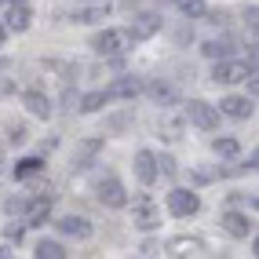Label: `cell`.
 <instances>
[{
  "instance_id": "1",
  "label": "cell",
  "mask_w": 259,
  "mask_h": 259,
  "mask_svg": "<svg viewBox=\"0 0 259 259\" xmlns=\"http://www.w3.org/2000/svg\"><path fill=\"white\" fill-rule=\"evenodd\" d=\"M132 223L139 230H157L161 227V212H157V204H153L150 194H139L132 201Z\"/></svg>"
},
{
  "instance_id": "2",
  "label": "cell",
  "mask_w": 259,
  "mask_h": 259,
  "mask_svg": "<svg viewBox=\"0 0 259 259\" xmlns=\"http://www.w3.org/2000/svg\"><path fill=\"white\" fill-rule=\"evenodd\" d=\"M186 120H190V124H197L201 132H215L219 128V110L208 106L204 99H190L186 102Z\"/></svg>"
},
{
  "instance_id": "3",
  "label": "cell",
  "mask_w": 259,
  "mask_h": 259,
  "mask_svg": "<svg viewBox=\"0 0 259 259\" xmlns=\"http://www.w3.org/2000/svg\"><path fill=\"white\" fill-rule=\"evenodd\" d=\"M197 208H201V201H197V194H194V190H183V186H176V190L168 194V212H171V215L190 219Z\"/></svg>"
},
{
  "instance_id": "4",
  "label": "cell",
  "mask_w": 259,
  "mask_h": 259,
  "mask_svg": "<svg viewBox=\"0 0 259 259\" xmlns=\"http://www.w3.org/2000/svg\"><path fill=\"white\" fill-rule=\"evenodd\" d=\"M248 62H234V59H215V70L212 80L215 84H237V80H248Z\"/></svg>"
},
{
  "instance_id": "5",
  "label": "cell",
  "mask_w": 259,
  "mask_h": 259,
  "mask_svg": "<svg viewBox=\"0 0 259 259\" xmlns=\"http://www.w3.org/2000/svg\"><path fill=\"white\" fill-rule=\"evenodd\" d=\"M128 44V33H120V29H102L92 37V51H99V55H120Z\"/></svg>"
},
{
  "instance_id": "6",
  "label": "cell",
  "mask_w": 259,
  "mask_h": 259,
  "mask_svg": "<svg viewBox=\"0 0 259 259\" xmlns=\"http://www.w3.org/2000/svg\"><path fill=\"white\" fill-rule=\"evenodd\" d=\"M55 230H59L62 237H73V241H88V237H92V223L84 219V215H62V219L55 223Z\"/></svg>"
},
{
  "instance_id": "7",
  "label": "cell",
  "mask_w": 259,
  "mask_h": 259,
  "mask_svg": "<svg viewBox=\"0 0 259 259\" xmlns=\"http://www.w3.org/2000/svg\"><path fill=\"white\" fill-rule=\"evenodd\" d=\"M99 201L102 204H110V208H124L128 204V194H124V186H120V179H102L99 183Z\"/></svg>"
},
{
  "instance_id": "8",
  "label": "cell",
  "mask_w": 259,
  "mask_h": 259,
  "mask_svg": "<svg viewBox=\"0 0 259 259\" xmlns=\"http://www.w3.org/2000/svg\"><path fill=\"white\" fill-rule=\"evenodd\" d=\"M135 176H139V183H146V186L157 183L161 168H157V157H153L150 150H139V153H135Z\"/></svg>"
},
{
  "instance_id": "9",
  "label": "cell",
  "mask_w": 259,
  "mask_h": 259,
  "mask_svg": "<svg viewBox=\"0 0 259 259\" xmlns=\"http://www.w3.org/2000/svg\"><path fill=\"white\" fill-rule=\"evenodd\" d=\"M161 29V15H135L132 19V26H128V33H132V40H146V37H153V33Z\"/></svg>"
},
{
  "instance_id": "10",
  "label": "cell",
  "mask_w": 259,
  "mask_h": 259,
  "mask_svg": "<svg viewBox=\"0 0 259 259\" xmlns=\"http://www.w3.org/2000/svg\"><path fill=\"white\" fill-rule=\"evenodd\" d=\"M51 215V197H33L26 204V227H44Z\"/></svg>"
},
{
  "instance_id": "11",
  "label": "cell",
  "mask_w": 259,
  "mask_h": 259,
  "mask_svg": "<svg viewBox=\"0 0 259 259\" xmlns=\"http://www.w3.org/2000/svg\"><path fill=\"white\" fill-rule=\"evenodd\" d=\"M143 92V84L135 80V77H117L110 88H106V99H135Z\"/></svg>"
},
{
  "instance_id": "12",
  "label": "cell",
  "mask_w": 259,
  "mask_h": 259,
  "mask_svg": "<svg viewBox=\"0 0 259 259\" xmlns=\"http://www.w3.org/2000/svg\"><path fill=\"white\" fill-rule=\"evenodd\" d=\"M219 113H227L234 120H245V117H252V102L241 99V95H227V99L219 102Z\"/></svg>"
},
{
  "instance_id": "13",
  "label": "cell",
  "mask_w": 259,
  "mask_h": 259,
  "mask_svg": "<svg viewBox=\"0 0 259 259\" xmlns=\"http://www.w3.org/2000/svg\"><path fill=\"white\" fill-rule=\"evenodd\" d=\"M223 230H227L230 237H248L252 234V223L241 212H227V215H223Z\"/></svg>"
},
{
  "instance_id": "14",
  "label": "cell",
  "mask_w": 259,
  "mask_h": 259,
  "mask_svg": "<svg viewBox=\"0 0 259 259\" xmlns=\"http://www.w3.org/2000/svg\"><path fill=\"white\" fill-rule=\"evenodd\" d=\"M29 19H33V15H29L26 4H11L8 8V29L11 33H26L29 29Z\"/></svg>"
},
{
  "instance_id": "15",
  "label": "cell",
  "mask_w": 259,
  "mask_h": 259,
  "mask_svg": "<svg viewBox=\"0 0 259 259\" xmlns=\"http://www.w3.org/2000/svg\"><path fill=\"white\" fill-rule=\"evenodd\" d=\"M26 110L33 113V117H40V120H48L51 117V99L48 95H40V92H26Z\"/></svg>"
},
{
  "instance_id": "16",
  "label": "cell",
  "mask_w": 259,
  "mask_h": 259,
  "mask_svg": "<svg viewBox=\"0 0 259 259\" xmlns=\"http://www.w3.org/2000/svg\"><path fill=\"white\" fill-rule=\"evenodd\" d=\"M44 171V161L40 157H22L19 164H15V179H33Z\"/></svg>"
},
{
  "instance_id": "17",
  "label": "cell",
  "mask_w": 259,
  "mask_h": 259,
  "mask_svg": "<svg viewBox=\"0 0 259 259\" xmlns=\"http://www.w3.org/2000/svg\"><path fill=\"white\" fill-rule=\"evenodd\" d=\"M33 255H37V259H66V248L59 245V241H40Z\"/></svg>"
},
{
  "instance_id": "18",
  "label": "cell",
  "mask_w": 259,
  "mask_h": 259,
  "mask_svg": "<svg viewBox=\"0 0 259 259\" xmlns=\"http://www.w3.org/2000/svg\"><path fill=\"white\" fill-rule=\"evenodd\" d=\"M201 51H204L208 59H227V55H230V40H204Z\"/></svg>"
},
{
  "instance_id": "19",
  "label": "cell",
  "mask_w": 259,
  "mask_h": 259,
  "mask_svg": "<svg viewBox=\"0 0 259 259\" xmlns=\"http://www.w3.org/2000/svg\"><path fill=\"white\" fill-rule=\"evenodd\" d=\"M106 102H110L106 92H92V95H84V99H80V110H84V113H95V110L106 106Z\"/></svg>"
},
{
  "instance_id": "20",
  "label": "cell",
  "mask_w": 259,
  "mask_h": 259,
  "mask_svg": "<svg viewBox=\"0 0 259 259\" xmlns=\"http://www.w3.org/2000/svg\"><path fill=\"white\" fill-rule=\"evenodd\" d=\"M212 150L219 153V157H237V153H241V143H237V139H215Z\"/></svg>"
},
{
  "instance_id": "21",
  "label": "cell",
  "mask_w": 259,
  "mask_h": 259,
  "mask_svg": "<svg viewBox=\"0 0 259 259\" xmlns=\"http://www.w3.org/2000/svg\"><path fill=\"white\" fill-rule=\"evenodd\" d=\"M176 8L183 15H190V19H201L204 15V0H176Z\"/></svg>"
},
{
  "instance_id": "22",
  "label": "cell",
  "mask_w": 259,
  "mask_h": 259,
  "mask_svg": "<svg viewBox=\"0 0 259 259\" xmlns=\"http://www.w3.org/2000/svg\"><path fill=\"white\" fill-rule=\"evenodd\" d=\"M168 248L176 252V255H186V252H197V248H201V241H194V237H176Z\"/></svg>"
},
{
  "instance_id": "23",
  "label": "cell",
  "mask_w": 259,
  "mask_h": 259,
  "mask_svg": "<svg viewBox=\"0 0 259 259\" xmlns=\"http://www.w3.org/2000/svg\"><path fill=\"white\" fill-rule=\"evenodd\" d=\"M102 19H106V4H102V8H88V11L73 15V22H84V26H88V22H102Z\"/></svg>"
},
{
  "instance_id": "24",
  "label": "cell",
  "mask_w": 259,
  "mask_h": 259,
  "mask_svg": "<svg viewBox=\"0 0 259 259\" xmlns=\"http://www.w3.org/2000/svg\"><path fill=\"white\" fill-rule=\"evenodd\" d=\"M146 92H150V99H157V102H168V99H171V88H168V84H161V80L146 84Z\"/></svg>"
},
{
  "instance_id": "25",
  "label": "cell",
  "mask_w": 259,
  "mask_h": 259,
  "mask_svg": "<svg viewBox=\"0 0 259 259\" xmlns=\"http://www.w3.org/2000/svg\"><path fill=\"white\" fill-rule=\"evenodd\" d=\"M245 26L252 33H259V8H245Z\"/></svg>"
},
{
  "instance_id": "26",
  "label": "cell",
  "mask_w": 259,
  "mask_h": 259,
  "mask_svg": "<svg viewBox=\"0 0 259 259\" xmlns=\"http://www.w3.org/2000/svg\"><path fill=\"white\" fill-rule=\"evenodd\" d=\"M248 70H259V40L248 44Z\"/></svg>"
},
{
  "instance_id": "27",
  "label": "cell",
  "mask_w": 259,
  "mask_h": 259,
  "mask_svg": "<svg viewBox=\"0 0 259 259\" xmlns=\"http://www.w3.org/2000/svg\"><path fill=\"white\" fill-rule=\"evenodd\" d=\"M157 168L164 171V176H176V161H171V157H161V161H157Z\"/></svg>"
},
{
  "instance_id": "28",
  "label": "cell",
  "mask_w": 259,
  "mask_h": 259,
  "mask_svg": "<svg viewBox=\"0 0 259 259\" xmlns=\"http://www.w3.org/2000/svg\"><path fill=\"white\" fill-rule=\"evenodd\" d=\"M8 139H11V143H26V128H11Z\"/></svg>"
},
{
  "instance_id": "29",
  "label": "cell",
  "mask_w": 259,
  "mask_h": 259,
  "mask_svg": "<svg viewBox=\"0 0 259 259\" xmlns=\"http://www.w3.org/2000/svg\"><path fill=\"white\" fill-rule=\"evenodd\" d=\"M248 95L259 99V77H248Z\"/></svg>"
},
{
  "instance_id": "30",
  "label": "cell",
  "mask_w": 259,
  "mask_h": 259,
  "mask_svg": "<svg viewBox=\"0 0 259 259\" xmlns=\"http://www.w3.org/2000/svg\"><path fill=\"white\" fill-rule=\"evenodd\" d=\"M252 168H259V150H255V153H252Z\"/></svg>"
},
{
  "instance_id": "31",
  "label": "cell",
  "mask_w": 259,
  "mask_h": 259,
  "mask_svg": "<svg viewBox=\"0 0 259 259\" xmlns=\"http://www.w3.org/2000/svg\"><path fill=\"white\" fill-rule=\"evenodd\" d=\"M252 252H255V255H259V237H255V241H252Z\"/></svg>"
},
{
  "instance_id": "32",
  "label": "cell",
  "mask_w": 259,
  "mask_h": 259,
  "mask_svg": "<svg viewBox=\"0 0 259 259\" xmlns=\"http://www.w3.org/2000/svg\"><path fill=\"white\" fill-rule=\"evenodd\" d=\"M4 33H8V26H0V44H4Z\"/></svg>"
},
{
  "instance_id": "33",
  "label": "cell",
  "mask_w": 259,
  "mask_h": 259,
  "mask_svg": "<svg viewBox=\"0 0 259 259\" xmlns=\"http://www.w3.org/2000/svg\"><path fill=\"white\" fill-rule=\"evenodd\" d=\"M4 255H8V248H4V245H0V259H4Z\"/></svg>"
},
{
  "instance_id": "34",
  "label": "cell",
  "mask_w": 259,
  "mask_h": 259,
  "mask_svg": "<svg viewBox=\"0 0 259 259\" xmlns=\"http://www.w3.org/2000/svg\"><path fill=\"white\" fill-rule=\"evenodd\" d=\"M8 4H26V0H8Z\"/></svg>"
},
{
  "instance_id": "35",
  "label": "cell",
  "mask_w": 259,
  "mask_h": 259,
  "mask_svg": "<svg viewBox=\"0 0 259 259\" xmlns=\"http://www.w3.org/2000/svg\"><path fill=\"white\" fill-rule=\"evenodd\" d=\"M255 208H259V201H255Z\"/></svg>"
}]
</instances>
